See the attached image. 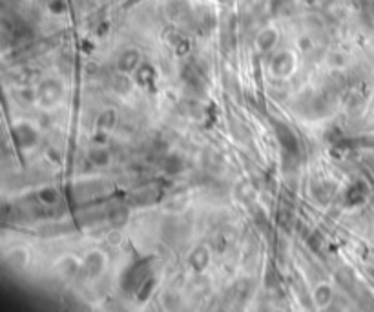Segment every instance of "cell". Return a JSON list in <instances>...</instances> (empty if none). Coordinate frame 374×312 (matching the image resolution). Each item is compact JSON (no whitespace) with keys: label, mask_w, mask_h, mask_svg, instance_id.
<instances>
[{"label":"cell","mask_w":374,"mask_h":312,"mask_svg":"<svg viewBox=\"0 0 374 312\" xmlns=\"http://www.w3.org/2000/svg\"><path fill=\"white\" fill-rule=\"evenodd\" d=\"M40 95H42V102L46 100V102H55V100L58 99V95H60V88H58L57 82H46L42 84L40 88Z\"/></svg>","instance_id":"7"},{"label":"cell","mask_w":374,"mask_h":312,"mask_svg":"<svg viewBox=\"0 0 374 312\" xmlns=\"http://www.w3.org/2000/svg\"><path fill=\"white\" fill-rule=\"evenodd\" d=\"M292 66H294V60L288 53H280L278 57L272 60L270 68L274 75H280V77H285L292 72Z\"/></svg>","instance_id":"3"},{"label":"cell","mask_w":374,"mask_h":312,"mask_svg":"<svg viewBox=\"0 0 374 312\" xmlns=\"http://www.w3.org/2000/svg\"><path fill=\"white\" fill-rule=\"evenodd\" d=\"M166 164H172V168L164 166V170H166L168 174H176L182 168V161L179 159V157H170V159H166Z\"/></svg>","instance_id":"14"},{"label":"cell","mask_w":374,"mask_h":312,"mask_svg":"<svg viewBox=\"0 0 374 312\" xmlns=\"http://www.w3.org/2000/svg\"><path fill=\"white\" fill-rule=\"evenodd\" d=\"M115 120H117V117H115V112H114V110H108V112L100 114V117L97 119V126H99L100 130L108 132L115 126Z\"/></svg>","instance_id":"10"},{"label":"cell","mask_w":374,"mask_h":312,"mask_svg":"<svg viewBox=\"0 0 374 312\" xmlns=\"http://www.w3.org/2000/svg\"><path fill=\"white\" fill-rule=\"evenodd\" d=\"M154 77H156V73H154V70H152L150 66H140L139 72H137V82L142 84V86L152 84Z\"/></svg>","instance_id":"13"},{"label":"cell","mask_w":374,"mask_h":312,"mask_svg":"<svg viewBox=\"0 0 374 312\" xmlns=\"http://www.w3.org/2000/svg\"><path fill=\"white\" fill-rule=\"evenodd\" d=\"M104 268V258L99 252H92L84 261V270L90 278H97Z\"/></svg>","instance_id":"4"},{"label":"cell","mask_w":374,"mask_h":312,"mask_svg":"<svg viewBox=\"0 0 374 312\" xmlns=\"http://www.w3.org/2000/svg\"><path fill=\"white\" fill-rule=\"evenodd\" d=\"M276 136H278V140H280L281 146H283L286 152H290V154H298V139H296V136H294V134H292V130H288L283 122H278V124H276Z\"/></svg>","instance_id":"1"},{"label":"cell","mask_w":374,"mask_h":312,"mask_svg":"<svg viewBox=\"0 0 374 312\" xmlns=\"http://www.w3.org/2000/svg\"><path fill=\"white\" fill-rule=\"evenodd\" d=\"M152 286H156V280H148V283H144V285H142V288H140L142 292L139 294V300H140V302H144L146 298L150 296Z\"/></svg>","instance_id":"15"},{"label":"cell","mask_w":374,"mask_h":312,"mask_svg":"<svg viewBox=\"0 0 374 312\" xmlns=\"http://www.w3.org/2000/svg\"><path fill=\"white\" fill-rule=\"evenodd\" d=\"M276 42H278V33L272 32V30H265V32L260 35V38H258V46H260L263 52H268V50L274 48Z\"/></svg>","instance_id":"8"},{"label":"cell","mask_w":374,"mask_h":312,"mask_svg":"<svg viewBox=\"0 0 374 312\" xmlns=\"http://www.w3.org/2000/svg\"><path fill=\"white\" fill-rule=\"evenodd\" d=\"M139 52L137 50H128L119 57L117 60V68H119L120 73H130L139 66Z\"/></svg>","instance_id":"2"},{"label":"cell","mask_w":374,"mask_h":312,"mask_svg":"<svg viewBox=\"0 0 374 312\" xmlns=\"http://www.w3.org/2000/svg\"><path fill=\"white\" fill-rule=\"evenodd\" d=\"M38 199L44 204H57L58 203V192L55 188H44L38 192Z\"/></svg>","instance_id":"11"},{"label":"cell","mask_w":374,"mask_h":312,"mask_svg":"<svg viewBox=\"0 0 374 312\" xmlns=\"http://www.w3.org/2000/svg\"><path fill=\"white\" fill-rule=\"evenodd\" d=\"M90 161L97 164V166H102V164H108L110 161V156L108 152L102 150V148H97V150H92L90 152Z\"/></svg>","instance_id":"12"},{"label":"cell","mask_w":374,"mask_h":312,"mask_svg":"<svg viewBox=\"0 0 374 312\" xmlns=\"http://www.w3.org/2000/svg\"><path fill=\"white\" fill-rule=\"evenodd\" d=\"M15 137H16V140H18V144L24 146V148H26V146H33V144H35V140H36L35 130H33L32 126H28V124L16 126Z\"/></svg>","instance_id":"6"},{"label":"cell","mask_w":374,"mask_h":312,"mask_svg":"<svg viewBox=\"0 0 374 312\" xmlns=\"http://www.w3.org/2000/svg\"><path fill=\"white\" fill-rule=\"evenodd\" d=\"M208 260H210V256H208V250L204 248V246H198V248L190 254V258H188L190 266H192L196 272L204 270V266L208 265Z\"/></svg>","instance_id":"5"},{"label":"cell","mask_w":374,"mask_h":312,"mask_svg":"<svg viewBox=\"0 0 374 312\" xmlns=\"http://www.w3.org/2000/svg\"><path fill=\"white\" fill-rule=\"evenodd\" d=\"M314 300H316V303L320 305V307H325L330 300H332V290H330V286L328 285H320L316 288V294H314Z\"/></svg>","instance_id":"9"}]
</instances>
